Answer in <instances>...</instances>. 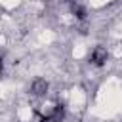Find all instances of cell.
Wrapping results in <instances>:
<instances>
[{"label": "cell", "mask_w": 122, "mask_h": 122, "mask_svg": "<svg viewBox=\"0 0 122 122\" xmlns=\"http://www.w3.org/2000/svg\"><path fill=\"white\" fill-rule=\"evenodd\" d=\"M0 71H2V61H0Z\"/></svg>", "instance_id": "3"}, {"label": "cell", "mask_w": 122, "mask_h": 122, "mask_svg": "<svg viewBox=\"0 0 122 122\" xmlns=\"http://www.w3.org/2000/svg\"><path fill=\"white\" fill-rule=\"evenodd\" d=\"M46 90H48V82H46V80H42V78H40V80H36V82L32 84V93H34V95H44V93H46Z\"/></svg>", "instance_id": "2"}, {"label": "cell", "mask_w": 122, "mask_h": 122, "mask_svg": "<svg viewBox=\"0 0 122 122\" xmlns=\"http://www.w3.org/2000/svg\"><path fill=\"white\" fill-rule=\"evenodd\" d=\"M105 61H107V50L101 48V46H97V48L92 51V63H93V65H103Z\"/></svg>", "instance_id": "1"}]
</instances>
